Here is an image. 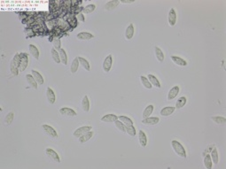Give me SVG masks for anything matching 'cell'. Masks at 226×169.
<instances>
[{
  "mask_svg": "<svg viewBox=\"0 0 226 169\" xmlns=\"http://www.w3.org/2000/svg\"><path fill=\"white\" fill-rule=\"evenodd\" d=\"M77 19H78V20H80V21H82V22H84V21H85V18H84V13H79V14L77 15Z\"/></svg>",
  "mask_w": 226,
  "mask_h": 169,
  "instance_id": "43",
  "label": "cell"
},
{
  "mask_svg": "<svg viewBox=\"0 0 226 169\" xmlns=\"http://www.w3.org/2000/svg\"><path fill=\"white\" fill-rule=\"evenodd\" d=\"M92 136H93V132L91 130V131H89V132L84 134L82 136H80V137L78 138V140H79V142H80L81 144H84V143L89 141V140L92 137Z\"/></svg>",
  "mask_w": 226,
  "mask_h": 169,
  "instance_id": "23",
  "label": "cell"
},
{
  "mask_svg": "<svg viewBox=\"0 0 226 169\" xmlns=\"http://www.w3.org/2000/svg\"><path fill=\"white\" fill-rule=\"evenodd\" d=\"M79 65H80V63H79V60H78V57H76L72 61V64H71V67H70V71H71L72 74H75L78 70Z\"/></svg>",
  "mask_w": 226,
  "mask_h": 169,
  "instance_id": "30",
  "label": "cell"
},
{
  "mask_svg": "<svg viewBox=\"0 0 226 169\" xmlns=\"http://www.w3.org/2000/svg\"><path fill=\"white\" fill-rule=\"evenodd\" d=\"M93 37H94V36L88 32H81L76 35V38L78 40H82V41H88V40L92 39Z\"/></svg>",
  "mask_w": 226,
  "mask_h": 169,
  "instance_id": "14",
  "label": "cell"
},
{
  "mask_svg": "<svg viewBox=\"0 0 226 169\" xmlns=\"http://www.w3.org/2000/svg\"><path fill=\"white\" fill-rule=\"evenodd\" d=\"M13 119H14V112H10L9 113L6 114L5 118H4V123H5L6 125H10V124L12 122Z\"/></svg>",
  "mask_w": 226,
  "mask_h": 169,
  "instance_id": "39",
  "label": "cell"
},
{
  "mask_svg": "<svg viewBox=\"0 0 226 169\" xmlns=\"http://www.w3.org/2000/svg\"><path fill=\"white\" fill-rule=\"evenodd\" d=\"M46 97H47V100L48 102L51 104H53L56 101V96H55V93L54 91L52 90V88L48 87L47 89H46Z\"/></svg>",
  "mask_w": 226,
  "mask_h": 169,
  "instance_id": "9",
  "label": "cell"
},
{
  "mask_svg": "<svg viewBox=\"0 0 226 169\" xmlns=\"http://www.w3.org/2000/svg\"><path fill=\"white\" fill-rule=\"evenodd\" d=\"M118 120V116H116L115 114L113 113H109L107 114L105 116H103L101 118V121L103 122H108V123H112V122H115Z\"/></svg>",
  "mask_w": 226,
  "mask_h": 169,
  "instance_id": "18",
  "label": "cell"
},
{
  "mask_svg": "<svg viewBox=\"0 0 226 169\" xmlns=\"http://www.w3.org/2000/svg\"><path fill=\"white\" fill-rule=\"evenodd\" d=\"M179 90H180V88H179L178 86H174L173 88H171L169 89V93H168V96H167L168 100H172V99H174V98L178 95Z\"/></svg>",
  "mask_w": 226,
  "mask_h": 169,
  "instance_id": "12",
  "label": "cell"
},
{
  "mask_svg": "<svg viewBox=\"0 0 226 169\" xmlns=\"http://www.w3.org/2000/svg\"><path fill=\"white\" fill-rule=\"evenodd\" d=\"M159 121L160 119L158 117H148L142 120V123L144 125H156L157 123H159Z\"/></svg>",
  "mask_w": 226,
  "mask_h": 169,
  "instance_id": "15",
  "label": "cell"
},
{
  "mask_svg": "<svg viewBox=\"0 0 226 169\" xmlns=\"http://www.w3.org/2000/svg\"><path fill=\"white\" fill-rule=\"evenodd\" d=\"M112 65H113V56L111 54H109L104 59V62H103V70L106 73H108L110 71L111 67H112Z\"/></svg>",
  "mask_w": 226,
  "mask_h": 169,
  "instance_id": "6",
  "label": "cell"
},
{
  "mask_svg": "<svg viewBox=\"0 0 226 169\" xmlns=\"http://www.w3.org/2000/svg\"><path fill=\"white\" fill-rule=\"evenodd\" d=\"M120 3H122V4H131V3H134V1H124V0H121V1H120Z\"/></svg>",
  "mask_w": 226,
  "mask_h": 169,
  "instance_id": "44",
  "label": "cell"
},
{
  "mask_svg": "<svg viewBox=\"0 0 226 169\" xmlns=\"http://www.w3.org/2000/svg\"><path fill=\"white\" fill-rule=\"evenodd\" d=\"M125 130H126V133H128V135H129L130 136H136V128L133 125L132 126H125Z\"/></svg>",
  "mask_w": 226,
  "mask_h": 169,
  "instance_id": "40",
  "label": "cell"
},
{
  "mask_svg": "<svg viewBox=\"0 0 226 169\" xmlns=\"http://www.w3.org/2000/svg\"><path fill=\"white\" fill-rule=\"evenodd\" d=\"M140 81H141L142 85H143L145 88H148V89H151V88H152L153 86L151 84V83L149 82V80H148L147 77L144 76V75H141V76H140Z\"/></svg>",
  "mask_w": 226,
  "mask_h": 169,
  "instance_id": "35",
  "label": "cell"
},
{
  "mask_svg": "<svg viewBox=\"0 0 226 169\" xmlns=\"http://www.w3.org/2000/svg\"><path fill=\"white\" fill-rule=\"evenodd\" d=\"M78 60H79L80 65H81L86 71H90L91 67H90V64H89V62H88L87 59H84V58H82V57H78Z\"/></svg>",
  "mask_w": 226,
  "mask_h": 169,
  "instance_id": "32",
  "label": "cell"
},
{
  "mask_svg": "<svg viewBox=\"0 0 226 169\" xmlns=\"http://www.w3.org/2000/svg\"><path fill=\"white\" fill-rule=\"evenodd\" d=\"M42 128H43V130L44 131V133H45L46 135H48L49 136H51V137H52V138H56V137L58 136L57 131H56L52 126L44 124V125H42Z\"/></svg>",
  "mask_w": 226,
  "mask_h": 169,
  "instance_id": "4",
  "label": "cell"
},
{
  "mask_svg": "<svg viewBox=\"0 0 226 169\" xmlns=\"http://www.w3.org/2000/svg\"><path fill=\"white\" fill-rule=\"evenodd\" d=\"M28 50H29V52H30V54L32 55L33 58H35L36 59H39V51H38L36 46H35L33 44H29L28 45Z\"/></svg>",
  "mask_w": 226,
  "mask_h": 169,
  "instance_id": "20",
  "label": "cell"
},
{
  "mask_svg": "<svg viewBox=\"0 0 226 169\" xmlns=\"http://www.w3.org/2000/svg\"><path fill=\"white\" fill-rule=\"evenodd\" d=\"M134 33H135L134 25H133L132 23H130V24L127 27V28H126V30H125V38H126L127 40H130V39L133 37Z\"/></svg>",
  "mask_w": 226,
  "mask_h": 169,
  "instance_id": "13",
  "label": "cell"
},
{
  "mask_svg": "<svg viewBox=\"0 0 226 169\" xmlns=\"http://www.w3.org/2000/svg\"><path fill=\"white\" fill-rule=\"evenodd\" d=\"M45 154H46V156H48L52 161L57 162V163H60V156L58 155V153H57L54 150H52V149H51V148H47V149L45 150Z\"/></svg>",
  "mask_w": 226,
  "mask_h": 169,
  "instance_id": "5",
  "label": "cell"
},
{
  "mask_svg": "<svg viewBox=\"0 0 226 169\" xmlns=\"http://www.w3.org/2000/svg\"><path fill=\"white\" fill-rule=\"evenodd\" d=\"M96 9V5L95 4H88L87 6H85L84 8H83V13L85 14H89L92 13V12H94V10Z\"/></svg>",
  "mask_w": 226,
  "mask_h": 169,
  "instance_id": "38",
  "label": "cell"
},
{
  "mask_svg": "<svg viewBox=\"0 0 226 169\" xmlns=\"http://www.w3.org/2000/svg\"><path fill=\"white\" fill-rule=\"evenodd\" d=\"M26 80H27L28 83V85H29L31 88H35V89H37V84H38V83H36V81L35 80V78L32 76L31 74L26 75Z\"/></svg>",
  "mask_w": 226,
  "mask_h": 169,
  "instance_id": "21",
  "label": "cell"
},
{
  "mask_svg": "<svg viewBox=\"0 0 226 169\" xmlns=\"http://www.w3.org/2000/svg\"><path fill=\"white\" fill-rule=\"evenodd\" d=\"M154 50H155V56H156V59H158V61L159 62H163V60H164V53L161 51V49L160 47L156 46L154 48Z\"/></svg>",
  "mask_w": 226,
  "mask_h": 169,
  "instance_id": "24",
  "label": "cell"
},
{
  "mask_svg": "<svg viewBox=\"0 0 226 169\" xmlns=\"http://www.w3.org/2000/svg\"><path fill=\"white\" fill-rule=\"evenodd\" d=\"M204 166L207 169H211L213 167V163H212V160L210 157V154H206V156L204 157V160H203Z\"/></svg>",
  "mask_w": 226,
  "mask_h": 169,
  "instance_id": "26",
  "label": "cell"
},
{
  "mask_svg": "<svg viewBox=\"0 0 226 169\" xmlns=\"http://www.w3.org/2000/svg\"><path fill=\"white\" fill-rule=\"evenodd\" d=\"M211 120H212L215 123L219 124V125L225 124L226 123V118L222 117V116H214V117H211Z\"/></svg>",
  "mask_w": 226,
  "mask_h": 169,
  "instance_id": "37",
  "label": "cell"
},
{
  "mask_svg": "<svg viewBox=\"0 0 226 169\" xmlns=\"http://www.w3.org/2000/svg\"><path fill=\"white\" fill-rule=\"evenodd\" d=\"M170 59L174 62V64H176L178 67H186L187 66V62L180 57L172 55V56H170Z\"/></svg>",
  "mask_w": 226,
  "mask_h": 169,
  "instance_id": "11",
  "label": "cell"
},
{
  "mask_svg": "<svg viewBox=\"0 0 226 169\" xmlns=\"http://www.w3.org/2000/svg\"><path fill=\"white\" fill-rule=\"evenodd\" d=\"M210 157H211L212 162H213L215 165H217L218 162H219V156H218V152H217V149H213V150L210 152Z\"/></svg>",
  "mask_w": 226,
  "mask_h": 169,
  "instance_id": "28",
  "label": "cell"
},
{
  "mask_svg": "<svg viewBox=\"0 0 226 169\" xmlns=\"http://www.w3.org/2000/svg\"><path fill=\"white\" fill-rule=\"evenodd\" d=\"M120 4V1L118 0H111L109 2H108L106 4H105V9L106 10H113L115 7H117V5Z\"/></svg>",
  "mask_w": 226,
  "mask_h": 169,
  "instance_id": "29",
  "label": "cell"
},
{
  "mask_svg": "<svg viewBox=\"0 0 226 169\" xmlns=\"http://www.w3.org/2000/svg\"><path fill=\"white\" fill-rule=\"evenodd\" d=\"M82 107L84 112H89L90 110V101L88 98V96H84L82 100Z\"/></svg>",
  "mask_w": 226,
  "mask_h": 169,
  "instance_id": "31",
  "label": "cell"
},
{
  "mask_svg": "<svg viewBox=\"0 0 226 169\" xmlns=\"http://www.w3.org/2000/svg\"><path fill=\"white\" fill-rule=\"evenodd\" d=\"M168 21H169V26H171V27L175 26V24L177 23V12L174 8H171L169 12Z\"/></svg>",
  "mask_w": 226,
  "mask_h": 169,
  "instance_id": "8",
  "label": "cell"
},
{
  "mask_svg": "<svg viewBox=\"0 0 226 169\" xmlns=\"http://www.w3.org/2000/svg\"><path fill=\"white\" fill-rule=\"evenodd\" d=\"M138 141L142 147H145L147 144V137L145 133L143 130H139L138 132Z\"/></svg>",
  "mask_w": 226,
  "mask_h": 169,
  "instance_id": "17",
  "label": "cell"
},
{
  "mask_svg": "<svg viewBox=\"0 0 226 169\" xmlns=\"http://www.w3.org/2000/svg\"><path fill=\"white\" fill-rule=\"evenodd\" d=\"M20 61L19 70L20 72H23L28 66V56L27 53L22 52V53H20Z\"/></svg>",
  "mask_w": 226,
  "mask_h": 169,
  "instance_id": "3",
  "label": "cell"
},
{
  "mask_svg": "<svg viewBox=\"0 0 226 169\" xmlns=\"http://www.w3.org/2000/svg\"><path fill=\"white\" fill-rule=\"evenodd\" d=\"M171 146L174 152L181 158H186V152L184 146L177 140H172L171 141Z\"/></svg>",
  "mask_w": 226,
  "mask_h": 169,
  "instance_id": "2",
  "label": "cell"
},
{
  "mask_svg": "<svg viewBox=\"0 0 226 169\" xmlns=\"http://www.w3.org/2000/svg\"><path fill=\"white\" fill-rule=\"evenodd\" d=\"M60 113L62 114V115H65V116H68V117H75V116H76V114H77L73 109L68 108V107L60 108Z\"/></svg>",
  "mask_w": 226,
  "mask_h": 169,
  "instance_id": "10",
  "label": "cell"
},
{
  "mask_svg": "<svg viewBox=\"0 0 226 169\" xmlns=\"http://www.w3.org/2000/svg\"><path fill=\"white\" fill-rule=\"evenodd\" d=\"M153 104H149L145 107V109L144 110L143 112V114H142V118L143 119H146L148 117H150V115L153 113Z\"/></svg>",
  "mask_w": 226,
  "mask_h": 169,
  "instance_id": "22",
  "label": "cell"
},
{
  "mask_svg": "<svg viewBox=\"0 0 226 169\" xmlns=\"http://www.w3.org/2000/svg\"><path fill=\"white\" fill-rule=\"evenodd\" d=\"M51 55H52V58L53 59V61L57 64H60L61 61H60V54H59V51L57 50H55L54 48H52L51 50Z\"/></svg>",
  "mask_w": 226,
  "mask_h": 169,
  "instance_id": "27",
  "label": "cell"
},
{
  "mask_svg": "<svg viewBox=\"0 0 226 169\" xmlns=\"http://www.w3.org/2000/svg\"><path fill=\"white\" fill-rule=\"evenodd\" d=\"M114 124H115V127L118 128V130H120L121 132H126V130H125V125L121 121V120H117L115 122H114Z\"/></svg>",
  "mask_w": 226,
  "mask_h": 169,
  "instance_id": "41",
  "label": "cell"
},
{
  "mask_svg": "<svg viewBox=\"0 0 226 169\" xmlns=\"http://www.w3.org/2000/svg\"><path fill=\"white\" fill-rule=\"evenodd\" d=\"M31 75H32V76L35 78V80L36 81V83H38L39 85H42L44 84V78H43V76H42V75L40 74V73H38L37 71H36V70H32L31 71Z\"/></svg>",
  "mask_w": 226,
  "mask_h": 169,
  "instance_id": "19",
  "label": "cell"
},
{
  "mask_svg": "<svg viewBox=\"0 0 226 169\" xmlns=\"http://www.w3.org/2000/svg\"><path fill=\"white\" fill-rule=\"evenodd\" d=\"M147 78H148L149 82L151 83L152 86H154V87H156V88H161V83H160L159 80H158L153 75H148Z\"/></svg>",
  "mask_w": 226,
  "mask_h": 169,
  "instance_id": "25",
  "label": "cell"
},
{
  "mask_svg": "<svg viewBox=\"0 0 226 169\" xmlns=\"http://www.w3.org/2000/svg\"><path fill=\"white\" fill-rule=\"evenodd\" d=\"M20 53H15L14 56L12 59L11 64H10V69H11V73L12 75L16 76L18 75L20 70Z\"/></svg>",
  "mask_w": 226,
  "mask_h": 169,
  "instance_id": "1",
  "label": "cell"
},
{
  "mask_svg": "<svg viewBox=\"0 0 226 169\" xmlns=\"http://www.w3.org/2000/svg\"><path fill=\"white\" fill-rule=\"evenodd\" d=\"M52 44H53V48L55 49V50H57V51H60V49H61V43H60V39H54L53 40V42H52Z\"/></svg>",
  "mask_w": 226,
  "mask_h": 169,
  "instance_id": "42",
  "label": "cell"
},
{
  "mask_svg": "<svg viewBox=\"0 0 226 169\" xmlns=\"http://www.w3.org/2000/svg\"><path fill=\"white\" fill-rule=\"evenodd\" d=\"M118 120H121L125 126H132L133 125V120H131V119H129L127 116H119Z\"/></svg>",
  "mask_w": 226,
  "mask_h": 169,
  "instance_id": "34",
  "label": "cell"
},
{
  "mask_svg": "<svg viewBox=\"0 0 226 169\" xmlns=\"http://www.w3.org/2000/svg\"><path fill=\"white\" fill-rule=\"evenodd\" d=\"M59 54H60V58L61 63L64 64V65H67V63H68V57H67V53H66L65 50L61 48L59 51Z\"/></svg>",
  "mask_w": 226,
  "mask_h": 169,
  "instance_id": "36",
  "label": "cell"
},
{
  "mask_svg": "<svg viewBox=\"0 0 226 169\" xmlns=\"http://www.w3.org/2000/svg\"><path fill=\"white\" fill-rule=\"evenodd\" d=\"M186 101H187V99H186L185 96H181V97H179V98L177 99V103H176V106H175L176 109H180V108L184 107V106L185 105V104H186Z\"/></svg>",
  "mask_w": 226,
  "mask_h": 169,
  "instance_id": "33",
  "label": "cell"
},
{
  "mask_svg": "<svg viewBox=\"0 0 226 169\" xmlns=\"http://www.w3.org/2000/svg\"><path fill=\"white\" fill-rule=\"evenodd\" d=\"M175 110H176V107H174V106H166V107H164L161 110L160 113H161V116L167 117V116L171 115L175 112Z\"/></svg>",
  "mask_w": 226,
  "mask_h": 169,
  "instance_id": "16",
  "label": "cell"
},
{
  "mask_svg": "<svg viewBox=\"0 0 226 169\" xmlns=\"http://www.w3.org/2000/svg\"><path fill=\"white\" fill-rule=\"evenodd\" d=\"M91 130H92V127H91V126H84V127L78 128L73 133V135H74L75 137L79 138V137L82 136L84 134H85V133H87V132H89V131H91Z\"/></svg>",
  "mask_w": 226,
  "mask_h": 169,
  "instance_id": "7",
  "label": "cell"
}]
</instances>
